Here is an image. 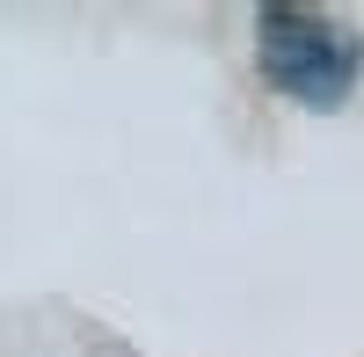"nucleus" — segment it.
I'll return each instance as SVG.
<instances>
[{
	"instance_id": "nucleus-1",
	"label": "nucleus",
	"mask_w": 364,
	"mask_h": 357,
	"mask_svg": "<svg viewBox=\"0 0 364 357\" xmlns=\"http://www.w3.org/2000/svg\"><path fill=\"white\" fill-rule=\"evenodd\" d=\"M255 58H262L269 87L291 95V102H306V110L350 102L357 66H364L357 37H343V29L328 15H314V8H262L255 15Z\"/></svg>"
}]
</instances>
